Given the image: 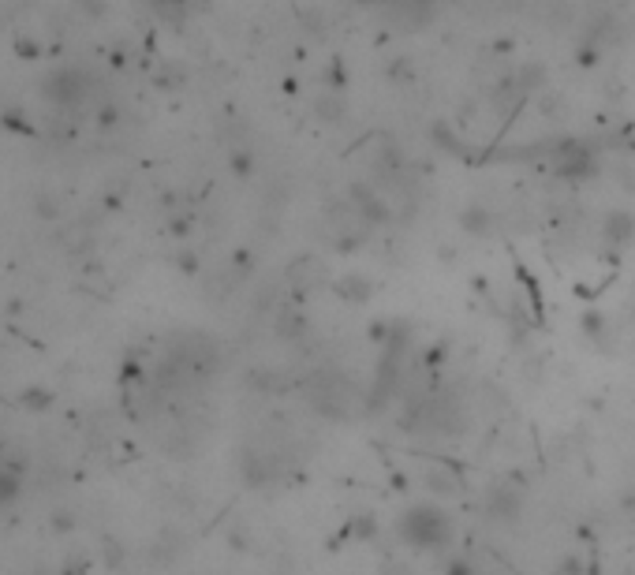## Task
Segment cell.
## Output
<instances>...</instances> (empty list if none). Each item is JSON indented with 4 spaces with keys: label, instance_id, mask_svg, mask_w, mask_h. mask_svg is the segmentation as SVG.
<instances>
[{
    "label": "cell",
    "instance_id": "obj_2",
    "mask_svg": "<svg viewBox=\"0 0 635 575\" xmlns=\"http://www.w3.org/2000/svg\"><path fill=\"white\" fill-rule=\"evenodd\" d=\"M605 229H609V236H613V239H628V236L635 232V224H631V217H624V213H609V217H605Z\"/></svg>",
    "mask_w": 635,
    "mask_h": 575
},
{
    "label": "cell",
    "instance_id": "obj_1",
    "mask_svg": "<svg viewBox=\"0 0 635 575\" xmlns=\"http://www.w3.org/2000/svg\"><path fill=\"white\" fill-rule=\"evenodd\" d=\"M396 531H400V542L404 545H412V549H441V545H449V538H452V523H449V516L441 512V508H434V505H419V508H408L400 516V523H396Z\"/></svg>",
    "mask_w": 635,
    "mask_h": 575
}]
</instances>
